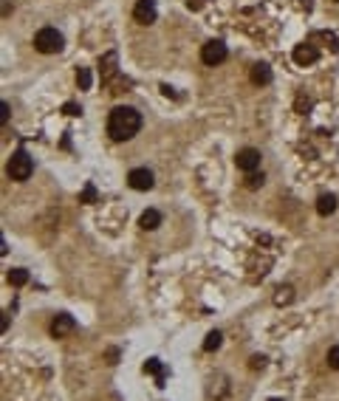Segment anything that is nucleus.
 I'll return each mask as SVG.
<instances>
[{
	"instance_id": "obj_1",
	"label": "nucleus",
	"mask_w": 339,
	"mask_h": 401,
	"mask_svg": "<svg viewBox=\"0 0 339 401\" xmlns=\"http://www.w3.org/2000/svg\"><path fill=\"white\" fill-rule=\"evenodd\" d=\"M142 130V113L136 108H127V105H119V108L110 110L108 116V136L113 142H130Z\"/></svg>"
},
{
	"instance_id": "obj_2",
	"label": "nucleus",
	"mask_w": 339,
	"mask_h": 401,
	"mask_svg": "<svg viewBox=\"0 0 339 401\" xmlns=\"http://www.w3.org/2000/svg\"><path fill=\"white\" fill-rule=\"evenodd\" d=\"M6 172H9V178L12 181H29L31 172H34V161H31V156L26 150H17L15 156L9 158Z\"/></svg>"
},
{
	"instance_id": "obj_3",
	"label": "nucleus",
	"mask_w": 339,
	"mask_h": 401,
	"mask_svg": "<svg viewBox=\"0 0 339 401\" xmlns=\"http://www.w3.org/2000/svg\"><path fill=\"white\" fill-rule=\"evenodd\" d=\"M65 45L62 34H59L57 29H51V26H45V29H40L34 34V48L40 51V54H59Z\"/></svg>"
},
{
	"instance_id": "obj_4",
	"label": "nucleus",
	"mask_w": 339,
	"mask_h": 401,
	"mask_svg": "<svg viewBox=\"0 0 339 401\" xmlns=\"http://www.w3.org/2000/svg\"><path fill=\"white\" fill-rule=\"evenodd\" d=\"M226 57H229V48H226L224 40H210V43H204V45H201V62H204V65H210V68L221 65Z\"/></svg>"
},
{
	"instance_id": "obj_5",
	"label": "nucleus",
	"mask_w": 339,
	"mask_h": 401,
	"mask_svg": "<svg viewBox=\"0 0 339 401\" xmlns=\"http://www.w3.org/2000/svg\"><path fill=\"white\" fill-rule=\"evenodd\" d=\"M159 17V9H156V0H139L136 6H133V20L139 26H153Z\"/></svg>"
},
{
	"instance_id": "obj_6",
	"label": "nucleus",
	"mask_w": 339,
	"mask_h": 401,
	"mask_svg": "<svg viewBox=\"0 0 339 401\" xmlns=\"http://www.w3.org/2000/svg\"><path fill=\"white\" fill-rule=\"evenodd\" d=\"M127 184H130V189L147 192V189H153L156 178H153V172L147 170V167H136V170H130V172H127Z\"/></svg>"
},
{
	"instance_id": "obj_7",
	"label": "nucleus",
	"mask_w": 339,
	"mask_h": 401,
	"mask_svg": "<svg viewBox=\"0 0 339 401\" xmlns=\"http://www.w3.org/2000/svg\"><path fill=\"white\" fill-rule=\"evenodd\" d=\"M74 330H77V319H74L71 314H57L54 319H51V337L54 339L71 337Z\"/></svg>"
},
{
	"instance_id": "obj_8",
	"label": "nucleus",
	"mask_w": 339,
	"mask_h": 401,
	"mask_svg": "<svg viewBox=\"0 0 339 401\" xmlns=\"http://www.w3.org/2000/svg\"><path fill=\"white\" fill-rule=\"evenodd\" d=\"M235 164H238V170H243V172H254L260 167V150H254V147H243V150L235 156Z\"/></svg>"
},
{
	"instance_id": "obj_9",
	"label": "nucleus",
	"mask_w": 339,
	"mask_h": 401,
	"mask_svg": "<svg viewBox=\"0 0 339 401\" xmlns=\"http://www.w3.org/2000/svg\"><path fill=\"white\" fill-rule=\"evenodd\" d=\"M291 57H294V62L297 65H314L319 59V51H317V45L314 43H300L294 48V54H291Z\"/></svg>"
},
{
	"instance_id": "obj_10",
	"label": "nucleus",
	"mask_w": 339,
	"mask_h": 401,
	"mask_svg": "<svg viewBox=\"0 0 339 401\" xmlns=\"http://www.w3.org/2000/svg\"><path fill=\"white\" fill-rule=\"evenodd\" d=\"M272 65H266V62H254L252 65V71H249V79H252L254 85H268L272 82Z\"/></svg>"
},
{
	"instance_id": "obj_11",
	"label": "nucleus",
	"mask_w": 339,
	"mask_h": 401,
	"mask_svg": "<svg viewBox=\"0 0 339 401\" xmlns=\"http://www.w3.org/2000/svg\"><path fill=\"white\" fill-rule=\"evenodd\" d=\"M317 212H319L322 218L333 215V212H336V195H331V192L319 195V198H317Z\"/></svg>"
},
{
	"instance_id": "obj_12",
	"label": "nucleus",
	"mask_w": 339,
	"mask_h": 401,
	"mask_svg": "<svg viewBox=\"0 0 339 401\" xmlns=\"http://www.w3.org/2000/svg\"><path fill=\"white\" fill-rule=\"evenodd\" d=\"M159 223H161V215L156 212V209H145V212H142V218H139V226H142V229H147V232L159 229Z\"/></svg>"
},
{
	"instance_id": "obj_13",
	"label": "nucleus",
	"mask_w": 339,
	"mask_h": 401,
	"mask_svg": "<svg viewBox=\"0 0 339 401\" xmlns=\"http://www.w3.org/2000/svg\"><path fill=\"white\" fill-rule=\"evenodd\" d=\"M145 373H153V376H156V384L164 387V367H161L159 359H147V362H145Z\"/></svg>"
},
{
	"instance_id": "obj_14",
	"label": "nucleus",
	"mask_w": 339,
	"mask_h": 401,
	"mask_svg": "<svg viewBox=\"0 0 339 401\" xmlns=\"http://www.w3.org/2000/svg\"><path fill=\"white\" fill-rule=\"evenodd\" d=\"M221 342H224V333H221V330H210V333H207V339H204V351H218V348H221Z\"/></svg>"
},
{
	"instance_id": "obj_15",
	"label": "nucleus",
	"mask_w": 339,
	"mask_h": 401,
	"mask_svg": "<svg viewBox=\"0 0 339 401\" xmlns=\"http://www.w3.org/2000/svg\"><path fill=\"white\" fill-rule=\"evenodd\" d=\"M113 62H116V54H113V51H110V54H105V59H99L102 77H105V79H110V77L116 74V65H113Z\"/></svg>"
},
{
	"instance_id": "obj_16",
	"label": "nucleus",
	"mask_w": 339,
	"mask_h": 401,
	"mask_svg": "<svg viewBox=\"0 0 339 401\" xmlns=\"http://www.w3.org/2000/svg\"><path fill=\"white\" fill-rule=\"evenodd\" d=\"M294 300V288L291 286H280L275 294V305H289V302Z\"/></svg>"
},
{
	"instance_id": "obj_17",
	"label": "nucleus",
	"mask_w": 339,
	"mask_h": 401,
	"mask_svg": "<svg viewBox=\"0 0 339 401\" xmlns=\"http://www.w3.org/2000/svg\"><path fill=\"white\" fill-rule=\"evenodd\" d=\"M9 283H12V286H26V283H29V272H26V269H12V272H9Z\"/></svg>"
},
{
	"instance_id": "obj_18",
	"label": "nucleus",
	"mask_w": 339,
	"mask_h": 401,
	"mask_svg": "<svg viewBox=\"0 0 339 401\" xmlns=\"http://www.w3.org/2000/svg\"><path fill=\"white\" fill-rule=\"evenodd\" d=\"M294 110L297 113H311V99L305 96V93H297V102H294Z\"/></svg>"
},
{
	"instance_id": "obj_19",
	"label": "nucleus",
	"mask_w": 339,
	"mask_h": 401,
	"mask_svg": "<svg viewBox=\"0 0 339 401\" xmlns=\"http://www.w3.org/2000/svg\"><path fill=\"white\" fill-rule=\"evenodd\" d=\"M91 82H94L91 71H88V68H80V71H77V85H80L82 91H88V88H91Z\"/></svg>"
},
{
	"instance_id": "obj_20",
	"label": "nucleus",
	"mask_w": 339,
	"mask_h": 401,
	"mask_svg": "<svg viewBox=\"0 0 339 401\" xmlns=\"http://www.w3.org/2000/svg\"><path fill=\"white\" fill-rule=\"evenodd\" d=\"M325 362H328V367H333V370H339V345H333L331 351H328V356H325Z\"/></svg>"
},
{
	"instance_id": "obj_21",
	"label": "nucleus",
	"mask_w": 339,
	"mask_h": 401,
	"mask_svg": "<svg viewBox=\"0 0 339 401\" xmlns=\"http://www.w3.org/2000/svg\"><path fill=\"white\" fill-rule=\"evenodd\" d=\"M319 40H325V43L331 45V51H339V43H336V34H333V31H319Z\"/></svg>"
},
{
	"instance_id": "obj_22",
	"label": "nucleus",
	"mask_w": 339,
	"mask_h": 401,
	"mask_svg": "<svg viewBox=\"0 0 339 401\" xmlns=\"http://www.w3.org/2000/svg\"><path fill=\"white\" fill-rule=\"evenodd\" d=\"M246 186H249V189H257V186H263V172H249V178H246Z\"/></svg>"
},
{
	"instance_id": "obj_23",
	"label": "nucleus",
	"mask_w": 339,
	"mask_h": 401,
	"mask_svg": "<svg viewBox=\"0 0 339 401\" xmlns=\"http://www.w3.org/2000/svg\"><path fill=\"white\" fill-rule=\"evenodd\" d=\"M94 201H96V189L88 184L85 189H82V204H94Z\"/></svg>"
},
{
	"instance_id": "obj_24",
	"label": "nucleus",
	"mask_w": 339,
	"mask_h": 401,
	"mask_svg": "<svg viewBox=\"0 0 339 401\" xmlns=\"http://www.w3.org/2000/svg\"><path fill=\"white\" fill-rule=\"evenodd\" d=\"M249 367H252V370H263V367H266V356H252Z\"/></svg>"
},
{
	"instance_id": "obj_25",
	"label": "nucleus",
	"mask_w": 339,
	"mask_h": 401,
	"mask_svg": "<svg viewBox=\"0 0 339 401\" xmlns=\"http://www.w3.org/2000/svg\"><path fill=\"white\" fill-rule=\"evenodd\" d=\"M9 116H12V108H9V102H3V105H0V122L9 124Z\"/></svg>"
},
{
	"instance_id": "obj_26",
	"label": "nucleus",
	"mask_w": 339,
	"mask_h": 401,
	"mask_svg": "<svg viewBox=\"0 0 339 401\" xmlns=\"http://www.w3.org/2000/svg\"><path fill=\"white\" fill-rule=\"evenodd\" d=\"M62 113H68V116H80L82 108H80V105H74V102H68V105L62 108Z\"/></svg>"
},
{
	"instance_id": "obj_27",
	"label": "nucleus",
	"mask_w": 339,
	"mask_h": 401,
	"mask_svg": "<svg viewBox=\"0 0 339 401\" xmlns=\"http://www.w3.org/2000/svg\"><path fill=\"white\" fill-rule=\"evenodd\" d=\"M161 93H164V96H170V99H178V91H173L170 85H161Z\"/></svg>"
},
{
	"instance_id": "obj_28",
	"label": "nucleus",
	"mask_w": 339,
	"mask_h": 401,
	"mask_svg": "<svg viewBox=\"0 0 339 401\" xmlns=\"http://www.w3.org/2000/svg\"><path fill=\"white\" fill-rule=\"evenodd\" d=\"M0 328H3V333L9 330V316H6V314H3V319H0Z\"/></svg>"
},
{
	"instance_id": "obj_29",
	"label": "nucleus",
	"mask_w": 339,
	"mask_h": 401,
	"mask_svg": "<svg viewBox=\"0 0 339 401\" xmlns=\"http://www.w3.org/2000/svg\"><path fill=\"white\" fill-rule=\"evenodd\" d=\"M268 401H283V398H268Z\"/></svg>"
},
{
	"instance_id": "obj_30",
	"label": "nucleus",
	"mask_w": 339,
	"mask_h": 401,
	"mask_svg": "<svg viewBox=\"0 0 339 401\" xmlns=\"http://www.w3.org/2000/svg\"><path fill=\"white\" fill-rule=\"evenodd\" d=\"M336 3H339V0H336Z\"/></svg>"
}]
</instances>
